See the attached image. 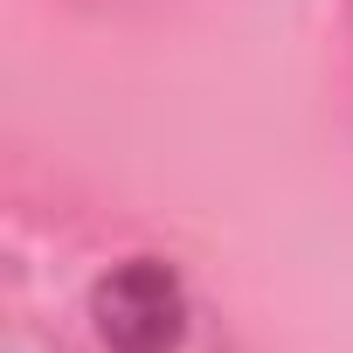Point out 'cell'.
Segmentation results:
<instances>
[{
    "label": "cell",
    "mask_w": 353,
    "mask_h": 353,
    "mask_svg": "<svg viewBox=\"0 0 353 353\" xmlns=\"http://www.w3.org/2000/svg\"><path fill=\"white\" fill-rule=\"evenodd\" d=\"M90 325L111 353H181L188 339V291L159 256H132L97 277Z\"/></svg>",
    "instance_id": "cell-1"
}]
</instances>
